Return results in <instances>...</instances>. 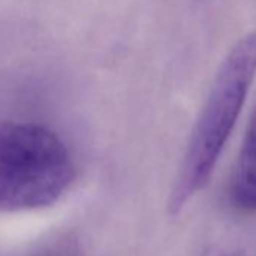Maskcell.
Returning <instances> with one entry per match:
<instances>
[{"mask_svg": "<svg viewBox=\"0 0 256 256\" xmlns=\"http://www.w3.org/2000/svg\"><path fill=\"white\" fill-rule=\"evenodd\" d=\"M254 77L256 30L232 47L217 71L170 192L169 214H178L211 180Z\"/></svg>", "mask_w": 256, "mask_h": 256, "instance_id": "obj_1", "label": "cell"}, {"mask_svg": "<svg viewBox=\"0 0 256 256\" xmlns=\"http://www.w3.org/2000/svg\"><path fill=\"white\" fill-rule=\"evenodd\" d=\"M230 196L236 208L256 211V110L241 145L230 184Z\"/></svg>", "mask_w": 256, "mask_h": 256, "instance_id": "obj_3", "label": "cell"}, {"mask_svg": "<svg viewBox=\"0 0 256 256\" xmlns=\"http://www.w3.org/2000/svg\"><path fill=\"white\" fill-rule=\"evenodd\" d=\"M76 176L65 144L47 126L0 122V212L58 202Z\"/></svg>", "mask_w": 256, "mask_h": 256, "instance_id": "obj_2", "label": "cell"}]
</instances>
